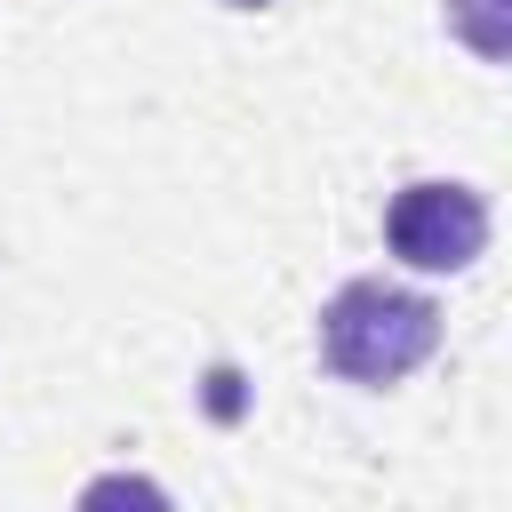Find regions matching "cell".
Returning <instances> with one entry per match:
<instances>
[{"label":"cell","mask_w":512,"mask_h":512,"mask_svg":"<svg viewBox=\"0 0 512 512\" xmlns=\"http://www.w3.org/2000/svg\"><path fill=\"white\" fill-rule=\"evenodd\" d=\"M440 344V304L392 280H344L320 304V360L344 384H400Z\"/></svg>","instance_id":"obj_1"},{"label":"cell","mask_w":512,"mask_h":512,"mask_svg":"<svg viewBox=\"0 0 512 512\" xmlns=\"http://www.w3.org/2000/svg\"><path fill=\"white\" fill-rule=\"evenodd\" d=\"M232 8H272V0H232Z\"/></svg>","instance_id":"obj_3"},{"label":"cell","mask_w":512,"mask_h":512,"mask_svg":"<svg viewBox=\"0 0 512 512\" xmlns=\"http://www.w3.org/2000/svg\"><path fill=\"white\" fill-rule=\"evenodd\" d=\"M384 240H392V256L416 264V272H464V264L488 248V200H480L472 184H440V176H424V184L392 192V208H384Z\"/></svg>","instance_id":"obj_2"}]
</instances>
